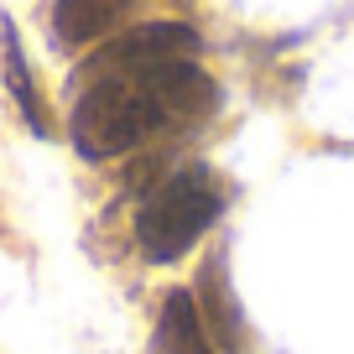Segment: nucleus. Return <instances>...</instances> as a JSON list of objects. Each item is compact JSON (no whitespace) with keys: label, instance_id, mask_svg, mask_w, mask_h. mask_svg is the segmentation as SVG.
Here are the masks:
<instances>
[{"label":"nucleus","instance_id":"obj_1","mask_svg":"<svg viewBox=\"0 0 354 354\" xmlns=\"http://www.w3.org/2000/svg\"><path fill=\"white\" fill-rule=\"evenodd\" d=\"M172 120L151 68H84L73 100V146L88 162L125 156Z\"/></svg>","mask_w":354,"mask_h":354},{"label":"nucleus","instance_id":"obj_2","mask_svg":"<svg viewBox=\"0 0 354 354\" xmlns=\"http://www.w3.org/2000/svg\"><path fill=\"white\" fill-rule=\"evenodd\" d=\"M219 214L224 183L214 177V167H177L136 209V245L151 266H172L219 224Z\"/></svg>","mask_w":354,"mask_h":354},{"label":"nucleus","instance_id":"obj_3","mask_svg":"<svg viewBox=\"0 0 354 354\" xmlns=\"http://www.w3.org/2000/svg\"><path fill=\"white\" fill-rule=\"evenodd\" d=\"M125 11H131V0H57L53 6V37H57V47L73 53V47H88L100 37H110L125 21Z\"/></svg>","mask_w":354,"mask_h":354},{"label":"nucleus","instance_id":"obj_4","mask_svg":"<svg viewBox=\"0 0 354 354\" xmlns=\"http://www.w3.org/2000/svg\"><path fill=\"white\" fill-rule=\"evenodd\" d=\"M151 354H219L203 328V313L188 292H167L162 302V318H156L151 333Z\"/></svg>","mask_w":354,"mask_h":354},{"label":"nucleus","instance_id":"obj_5","mask_svg":"<svg viewBox=\"0 0 354 354\" xmlns=\"http://www.w3.org/2000/svg\"><path fill=\"white\" fill-rule=\"evenodd\" d=\"M0 37H6V47H0V57H6V88H11L16 110H21V120L32 125L37 136H53V120H47V104H42V88H37V73L26 68V53H21L16 26L0 21Z\"/></svg>","mask_w":354,"mask_h":354}]
</instances>
